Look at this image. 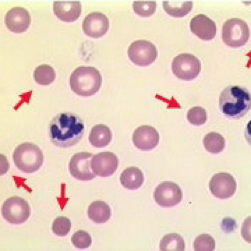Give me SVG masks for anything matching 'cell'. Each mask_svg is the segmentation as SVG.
Instances as JSON below:
<instances>
[{
  "label": "cell",
  "instance_id": "277c9868",
  "mask_svg": "<svg viewBox=\"0 0 251 251\" xmlns=\"http://www.w3.org/2000/svg\"><path fill=\"white\" fill-rule=\"evenodd\" d=\"M13 158L16 166L22 172L28 173L38 170L44 160L41 149L37 145L29 142L18 146L14 150Z\"/></svg>",
  "mask_w": 251,
  "mask_h": 251
},
{
  "label": "cell",
  "instance_id": "8fae6325",
  "mask_svg": "<svg viewBox=\"0 0 251 251\" xmlns=\"http://www.w3.org/2000/svg\"><path fill=\"white\" fill-rule=\"evenodd\" d=\"M237 185L233 176L227 173L221 172L215 174L209 183L211 192L215 197L220 199H225L234 194Z\"/></svg>",
  "mask_w": 251,
  "mask_h": 251
},
{
  "label": "cell",
  "instance_id": "2e32d148",
  "mask_svg": "<svg viewBox=\"0 0 251 251\" xmlns=\"http://www.w3.org/2000/svg\"><path fill=\"white\" fill-rule=\"evenodd\" d=\"M190 28L193 33L203 40H211L216 34L215 23L204 14H199L194 16L190 21Z\"/></svg>",
  "mask_w": 251,
  "mask_h": 251
},
{
  "label": "cell",
  "instance_id": "4316f807",
  "mask_svg": "<svg viewBox=\"0 0 251 251\" xmlns=\"http://www.w3.org/2000/svg\"><path fill=\"white\" fill-rule=\"evenodd\" d=\"M187 118L189 122L195 125L203 124L207 120V113L205 109L198 106L190 109L187 114Z\"/></svg>",
  "mask_w": 251,
  "mask_h": 251
},
{
  "label": "cell",
  "instance_id": "44dd1931",
  "mask_svg": "<svg viewBox=\"0 0 251 251\" xmlns=\"http://www.w3.org/2000/svg\"><path fill=\"white\" fill-rule=\"evenodd\" d=\"M162 5L164 11L169 14L175 17H181L190 11L193 7L191 1H163Z\"/></svg>",
  "mask_w": 251,
  "mask_h": 251
},
{
  "label": "cell",
  "instance_id": "603a6c76",
  "mask_svg": "<svg viewBox=\"0 0 251 251\" xmlns=\"http://www.w3.org/2000/svg\"><path fill=\"white\" fill-rule=\"evenodd\" d=\"M203 142L205 149L213 154L219 153L225 147L224 138L217 132H212L207 134L204 137Z\"/></svg>",
  "mask_w": 251,
  "mask_h": 251
},
{
  "label": "cell",
  "instance_id": "9c48e42d",
  "mask_svg": "<svg viewBox=\"0 0 251 251\" xmlns=\"http://www.w3.org/2000/svg\"><path fill=\"white\" fill-rule=\"evenodd\" d=\"M153 197L159 205L170 207L177 205L181 201L183 193L176 184L171 181H164L156 187L154 192Z\"/></svg>",
  "mask_w": 251,
  "mask_h": 251
},
{
  "label": "cell",
  "instance_id": "f1b7e54d",
  "mask_svg": "<svg viewBox=\"0 0 251 251\" xmlns=\"http://www.w3.org/2000/svg\"><path fill=\"white\" fill-rule=\"evenodd\" d=\"M74 245L77 248L85 249L89 247L92 242L90 235L83 230H79L75 232L71 238Z\"/></svg>",
  "mask_w": 251,
  "mask_h": 251
},
{
  "label": "cell",
  "instance_id": "cb8c5ba5",
  "mask_svg": "<svg viewBox=\"0 0 251 251\" xmlns=\"http://www.w3.org/2000/svg\"><path fill=\"white\" fill-rule=\"evenodd\" d=\"M34 79L38 84L42 85H48L55 80L56 73L53 68L46 64L38 66L34 73Z\"/></svg>",
  "mask_w": 251,
  "mask_h": 251
},
{
  "label": "cell",
  "instance_id": "d4e9b609",
  "mask_svg": "<svg viewBox=\"0 0 251 251\" xmlns=\"http://www.w3.org/2000/svg\"><path fill=\"white\" fill-rule=\"evenodd\" d=\"M157 3L154 1H134L132 4L134 12L140 16L147 17L155 12Z\"/></svg>",
  "mask_w": 251,
  "mask_h": 251
},
{
  "label": "cell",
  "instance_id": "4fadbf2b",
  "mask_svg": "<svg viewBox=\"0 0 251 251\" xmlns=\"http://www.w3.org/2000/svg\"><path fill=\"white\" fill-rule=\"evenodd\" d=\"M109 21L107 16L103 13L91 12L84 19L82 27L84 33L93 38H99L104 35L109 28Z\"/></svg>",
  "mask_w": 251,
  "mask_h": 251
},
{
  "label": "cell",
  "instance_id": "6da1fadb",
  "mask_svg": "<svg viewBox=\"0 0 251 251\" xmlns=\"http://www.w3.org/2000/svg\"><path fill=\"white\" fill-rule=\"evenodd\" d=\"M84 131L82 120L77 114L71 112L58 114L51 120L49 127L52 143L63 148L76 145L82 138Z\"/></svg>",
  "mask_w": 251,
  "mask_h": 251
},
{
  "label": "cell",
  "instance_id": "f546056e",
  "mask_svg": "<svg viewBox=\"0 0 251 251\" xmlns=\"http://www.w3.org/2000/svg\"><path fill=\"white\" fill-rule=\"evenodd\" d=\"M251 216L247 218L244 222L241 230V234L244 239L247 242L251 243Z\"/></svg>",
  "mask_w": 251,
  "mask_h": 251
},
{
  "label": "cell",
  "instance_id": "5bb4252c",
  "mask_svg": "<svg viewBox=\"0 0 251 251\" xmlns=\"http://www.w3.org/2000/svg\"><path fill=\"white\" fill-rule=\"evenodd\" d=\"M4 21L9 30L15 33H21L25 32L29 27L31 22V15L25 8L14 7L6 13Z\"/></svg>",
  "mask_w": 251,
  "mask_h": 251
},
{
  "label": "cell",
  "instance_id": "e0dca14e",
  "mask_svg": "<svg viewBox=\"0 0 251 251\" xmlns=\"http://www.w3.org/2000/svg\"><path fill=\"white\" fill-rule=\"evenodd\" d=\"M53 9L55 15L60 20L66 22H73L81 14V3L79 1H54Z\"/></svg>",
  "mask_w": 251,
  "mask_h": 251
},
{
  "label": "cell",
  "instance_id": "83f0119b",
  "mask_svg": "<svg viewBox=\"0 0 251 251\" xmlns=\"http://www.w3.org/2000/svg\"><path fill=\"white\" fill-rule=\"evenodd\" d=\"M71 226V223L69 219L64 216H59L53 221L52 230L53 232L57 235L65 236L70 231Z\"/></svg>",
  "mask_w": 251,
  "mask_h": 251
},
{
  "label": "cell",
  "instance_id": "ba28073f",
  "mask_svg": "<svg viewBox=\"0 0 251 251\" xmlns=\"http://www.w3.org/2000/svg\"><path fill=\"white\" fill-rule=\"evenodd\" d=\"M128 54L130 61L140 67L149 66L156 59L158 52L155 46L151 42L139 40L133 42L128 49Z\"/></svg>",
  "mask_w": 251,
  "mask_h": 251
},
{
  "label": "cell",
  "instance_id": "7c38bea8",
  "mask_svg": "<svg viewBox=\"0 0 251 251\" xmlns=\"http://www.w3.org/2000/svg\"><path fill=\"white\" fill-rule=\"evenodd\" d=\"M118 163V159L114 153L105 151L94 155L91 161V167L95 175L105 177L113 174Z\"/></svg>",
  "mask_w": 251,
  "mask_h": 251
},
{
  "label": "cell",
  "instance_id": "5b68a950",
  "mask_svg": "<svg viewBox=\"0 0 251 251\" xmlns=\"http://www.w3.org/2000/svg\"><path fill=\"white\" fill-rule=\"evenodd\" d=\"M250 35L247 23L238 18L228 19L223 24L222 29L223 40L227 46L237 48L245 44Z\"/></svg>",
  "mask_w": 251,
  "mask_h": 251
},
{
  "label": "cell",
  "instance_id": "3957f363",
  "mask_svg": "<svg viewBox=\"0 0 251 251\" xmlns=\"http://www.w3.org/2000/svg\"><path fill=\"white\" fill-rule=\"evenodd\" d=\"M102 77L100 71L93 67L81 66L71 74L69 84L72 91L82 97L92 96L100 89Z\"/></svg>",
  "mask_w": 251,
  "mask_h": 251
},
{
  "label": "cell",
  "instance_id": "ac0fdd59",
  "mask_svg": "<svg viewBox=\"0 0 251 251\" xmlns=\"http://www.w3.org/2000/svg\"><path fill=\"white\" fill-rule=\"evenodd\" d=\"M120 180L123 186L130 190H135L142 185L144 177L142 171L135 167H128L125 169L120 175Z\"/></svg>",
  "mask_w": 251,
  "mask_h": 251
},
{
  "label": "cell",
  "instance_id": "30bf717a",
  "mask_svg": "<svg viewBox=\"0 0 251 251\" xmlns=\"http://www.w3.org/2000/svg\"><path fill=\"white\" fill-rule=\"evenodd\" d=\"M92 153L81 152L74 154L70 159L69 169L71 175L77 179L84 181L92 180L96 176L91 167Z\"/></svg>",
  "mask_w": 251,
  "mask_h": 251
},
{
  "label": "cell",
  "instance_id": "9a60e30c",
  "mask_svg": "<svg viewBox=\"0 0 251 251\" xmlns=\"http://www.w3.org/2000/svg\"><path fill=\"white\" fill-rule=\"evenodd\" d=\"M159 135L153 127L148 125H142L137 128L132 135V140L134 145L142 151L152 150L158 145Z\"/></svg>",
  "mask_w": 251,
  "mask_h": 251
},
{
  "label": "cell",
  "instance_id": "7402d4cb",
  "mask_svg": "<svg viewBox=\"0 0 251 251\" xmlns=\"http://www.w3.org/2000/svg\"><path fill=\"white\" fill-rule=\"evenodd\" d=\"M159 249L161 251H184L185 245L182 237L175 233L165 235L160 241Z\"/></svg>",
  "mask_w": 251,
  "mask_h": 251
},
{
  "label": "cell",
  "instance_id": "484cf974",
  "mask_svg": "<svg viewBox=\"0 0 251 251\" xmlns=\"http://www.w3.org/2000/svg\"><path fill=\"white\" fill-rule=\"evenodd\" d=\"M214 238L210 235L206 234H201L195 238L193 243L195 251H213L215 248Z\"/></svg>",
  "mask_w": 251,
  "mask_h": 251
},
{
  "label": "cell",
  "instance_id": "8992f818",
  "mask_svg": "<svg viewBox=\"0 0 251 251\" xmlns=\"http://www.w3.org/2000/svg\"><path fill=\"white\" fill-rule=\"evenodd\" d=\"M201 70L200 60L194 55L184 53L176 56L172 63L173 74L178 78L191 81L196 78Z\"/></svg>",
  "mask_w": 251,
  "mask_h": 251
},
{
  "label": "cell",
  "instance_id": "ffe728a7",
  "mask_svg": "<svg viewBox=\"0 0 251 251\" xmlns=\"http://www.w3.org/2000/svg\"><path fill=\"white\" fill-rule=\"evenodd\" d=\"M88 215L90 219L97 223H106L111 216V211L109 205L105 202L96 201L89 206Z\"/></svg>",
  "mask_w": 251,
  "mask_h": 251
},
{
  "label": "cell",
  "instance_id": "52a82bcc",
  "mask_svg": "<svg viewBox=\"0 0 251 251\" xmlns=\"http://www.w3.org/2000/svg\"><path fill=\"white\" fill-rule=\"evenodd\" d=\"M30 208L28 202L19 197L13 196L6 199L1 208L3 217L9 223L20 224L26 221L29 217Z\"/></svg>",
  "mask_w": 251,
  "mask_h": 251
},
{
  "label": "cell",
  "instance_id": "d6986e66",
  "mask_svg": "<svg viewBox=\"0 0 251 251\" xmlns=\"http://www.w3.org/2000/svg\"><path fill=\"white\" fill-rule=\"evenodd\" d=\"M112 133L109 128L103 124L94 126L91 130L89 140L91 145L97 148L104 147L110 143Z\"/></svg>",
  "mask_w": 251,
  "mask_h": 251
},
{
  "label": "cell",
  "instance_id": "7a4b0ae2",
  "mask_svg": "<svg viewBox=\"0 0 251 251\" xmlns=\"http://www.w3.org/2000/svg\"><path fill=\"white\" fill-rule=\"evenodd\" d=\"M219 107L227 117L239 119L244 116L251 108L250 93L246 88L232 85L225 88L221 92Z\"/></svg>",
  "mask_w": 251,
  "mask_h": 251
}]
</instances>
